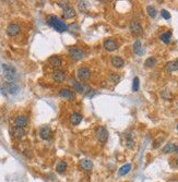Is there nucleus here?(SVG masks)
<instances>
[{"label": "nucleus", "mask_w": 178, "mask_h": 182, "mask_svg": "<svg viewBox=\"0 0 178 182\" xmlns=\"http://www.w3.org/2000/svg\"><path fill=\"white\" fill-rule=\"evenodd\" d=\"M103 47L104 49L107 50L108 53H113V51L118 49V44L114 38H107V40H104Z\"/></svg>", "instance_id": "nucleus-6"}, {"label": "nucleus", "mask_w": 178, "mask_h": 182, "mask_svg": "<svg viewBox=\"0 0 178 182\" xmlns=\"http://www.w3.org/2000/svg\"><path fill=\"white\" fill-rule=\"evenodd\" d=\"M6 32L9 36L11 37H14L21 32V26L18 24V23H14V22H11L10 24H8L7 29H6Z\"/></svg>", "instance_id": "nucleus-4"}, {"label": "nucleus", "mask_w": 178, "mask_h": 182, "mask_svg": "<svg viewBox=\"0 0 178 182\" xmlns=\"http://www.w3.org/2000/svg\"><path fill=\"white\" fill-rule=\"evenodd\" d=\"M146 11H148V14H149L152 19H154L155 17H156V14H157L156 9H155L153 6H148V8H146Z\"/></svg>", "instance_id": "nucleus-29"}, {"label": "nucleus", "mask_w": 178, "mask_h": 182, "mask_svg": "<svg viewBox=\"0 0 178 182\" xmlns=\"http://www.w3.org/2000/svg\"><path fill=\"white\" fill-rule=\"evenodd\" d=\"M130 170H131V164H126V165H124L122 167L119 168L118 175L119 176H125V175H127Z\"/></svg>", "instance_id": "nucleus-23"}, {"label": "nucleus", "mask_w": 178, "mask_h": 182, "mask_svg": "<svg viewBox=\"0 0 178 182\" xmlns=\"http://www.w3.org/2000/svg\"><path fill=\"white\" fill-rule=\"evenodd\" d=\"M176 62H177V63H178V58H177V60H176Z\"/></svg>", "instance_id": "nucleus-36"}, {"label": "nucleus", "mask_w": 178, "mask_h": 182, "mask_svg": "<svg viewBox=\"0 0 178 182\" xmlns=\"http://www.w3.org/2000/svg\"><path fill=\"white\" fill-rule=\"evenodd\" d=\"M82 119H83V117H82L81 114H79V112H72L70 114V117H69V121H70V123L72 125H79L81 123Z\"/></svg>", "instance_id": "nucleus-17"}, {"label": "nucleus", "mask_w": 178, "mask_h": 182, "mask_svg": "<svg viewBox=\"0 0 178 182\" xmlns=\"http://www.w3.org/2000/svg\"><path fill=\"white\" fill-rule=\"evenodd\" d=\"M126 145H127V147H128V148H133V146H135V142H133V140L130 137V135L127 137V141H126Z\"/></svg>", "instance_id": "nucleus-32"}, {"label": "nucleus", "mask_w": 178, "mask_h": 182, "mask_svg": "<svg viewBox=\"0 0 178 182\" xmlns=\"http://www.w3.org/2000/svg\"><path fill=\"white\" fill-rule=\"evenodd\" d=\"M47 23L49 24V26H51L54 29H56L57 32H64L67 31L68 26L61 19H59L57 15H48L47 18Z\"/></svg>", "instance_id": "nucleus-1"}, {"label": "nucleus", "mask_w": 178, "mask_h": 182, "mask_svg": "<svg viewBox=\"0 0 178 182\" xmlns=\"http://www.w3.org/2000/svg\"><path fill=\"white\" fill-rule=\"evenodd\" d=\"M175 153L178 154V145H176V148H175Z\"/></svg>", "instance_id": "nucleus-34"}, {"label": "nucleus", "mask_w": 178, "mask_h": 182, "mask_svg": "<svg viewBox=\"0 0 178 182\" xmlns=\"http://www.w3.org/2000/svg\"><path fill=\"white\" fill-rule=\"evenodd\" d=\"M171 32H165V33H163L162 35H161V40L163 42V43H165V44H168L169 43V40H171Z\"/></svg>", "instance_id": "nucleus-26"}, {"label": "nucleus", "mask_w": 178, "mask_h": 182, "mask_svg": "<svg viewBox=\"0 0 178 182\" xmlns=\"http://www.w3.org/2000/svg\"><path fill=\"white\" fill-rule=\"evenodd\" d=\"M79 167L83 171L90 172L93 170V163L89 159H81L79 163Z\"/></svg>", "instance_id": "nucleus-13"}, {"label": "nucleus", "mask_w": 178, "mask_h": 182, "mask_svg": "<svg viewBox=\"0 0 178 182\" xmlns=\"http://www.w3.org/2000/svg\"><path fill=\"white\" fill-rule=\"evenodd\" d=\"M77 75L81 81H88L91 78V70L86 67H80L77 71Z\"/></svg>", "instance_id": "nucleus-7"}, {"label": "nucleus", "mask_w": 178, "mask_h": 182, "mask_svg": "<svg viewBox=\"0 0 178 182\" xmlns=\"http://www.w3.org/2000/svg\"><path fill=\"white\" fill-rule=\"evenodd\" d=\"M4 87L10 94H17L19 92V86L17 83L13 82H6L4 83Z\"/></svg>", "instance_id": "nucleus-18"}, {"label": "nucleus", "mask_w": 178, "mask_h": 182, "mask_svg": "<svg viewBox=\"0 0 178 182\" xmlns=\"http://www.w3.org/2000/svg\"><path fill=\"white\" fill-rule=\"evenodd\" d=\"M48 63H49L53 68L58 69L62 65V60H61V58L59 57V56H51V57L48 58Z\"/></svg>", "instance_id": "nucleus-16"}, {"label": "nucleus", "mask_w": 178, "mask_h": 182, "mask_svg": "<svg viewBox=\"0 0 178 182\" xmlns=\"http://www.w3.org/2000/svg\"><path fill=\"white\" fill-rule=\"evenodd\" d=\"M77 14V12L71 6H66V7L62 9V17H64L66 20H70V19H73Z\"/></svg>", "instance_id": "nucleus-12"}, {"label": "nucleus", "mask_w": 178, "mask_h": 182, "mask_svg": "<svg viewBox=\"0 0 178 182\" xmlns=\"http://www.w3.org/2000/svg\"><path fill=\"white\" fill-rule=\"evenodd\" d=\"M178 70V63L176 61H171L166 64V71L168 72H175Z\"/></svg>", "instance_id": "nucleus-24"}, {"label": "nucleus", "mask_w": 178, "mask_h": 182, "mask_svg": "<svg viewBox=\"0 0 178 182\" xmlns=\"http://www.w3.org/2000/svg\"><path fill=\"white\" fill-rule=\"evenodd\" d=\"M68 54H69L70 58H71L73 61H80V60H82V59L85 58L84 51H83L82 49H80V48H78V47H75V46L70 47L69 50H68Z\"/></svg>", "instance_id": "nucleus-3"}, {"label": "nucleus", "mask_w": 178, "mask_h": 182, "mask_svg": "<svg viewBox=\"0 0 178 182\" xmlns=\"http://www.w3.org/2000/svg\"><path fill=\"white\" fill-rule=\"evenodd\" d=\"M175 148H176V145L173 144V143H168L165 145V147L163 148V153L167 154V153H173L175 152Z\"/></svg>", "instance_id": "nucleus-27"}, {"label": "nucleus", "mask_w": 178, "mask_h": 182, "mask_svg": "<svg viewBox=\"0 0 178 182\" xmlns=\"http://www.w3.org/2000/svg\"><path fill=\"white\" fill-rule=\"evenodd\" d=\"M67 167H68L67 163L64 160H61V161H59L57 164V166H56V170H57L59 173H62V172H64L67 170Z\"/></svg>", "instance_id": "nucleus-25"}, {"label": "nucleus", "mask_w": 178, "mask_h": 182, "mask_svg": "<svg viewBox=\"0 0 178 182\" xmlns=\"http://www.w3.org/2000/svg\"><path fill=\"white\" fill-rule=\"evenodd\" d=\"M161 14H162V17H163L165 20H169V19H171V14H169V12H168L167 10H162L161 11Z\"/></svg>", "instance_id": "nucleus-33"}, {"label": "nucleus", "mask_w": 178, "mask_h": 182, "mask_svg": "<svg viewBox=\"0 0 178 182\" xmlns=\"http://www.w3.org/2000/svg\"><path fill=\"white\" fill-rule=\"evenodd\" d=\"M107 81H108V83H111V84L116 85L120 81V75L117 74V73H111L107 78Z\"/></svg>", "instance_id": "nucleus-22"}, {"label": "nucleus", "mask_w": 178, "mask_h": 182, "mask_svg": "<svg viewBox=\"0 0 178 182\" xmlns=\"http://www.w3.org/2000/svg\"><path fill=\"white\" fill-rule=\"evenodd\" d=\"M25 134V129L24 128H19V127H15L13 125L12 129H11V135L12 137L15 140H21Z\"/></svg>", "instance_id": "nucleus-11"}, {"label": "nucleus", "mask_w": 178, "mask_h": 182, "mask_svg": "<svg viewBox=\"0 0 178 182\" xmlns=\"http://www.w3.org/2000/svg\"><path fill=\"white\" fill-rule=\"evenodd\" d=\"M155 64H156V59L154 57L148 58L145 60V62H144V65H145L146 68H153Z\"/></svg>", "instance_id": "nucleus-28"}, {"label": "nucleus", "mask_w": 178, "mask_h": 182, "mask_svg": "<svg viewBox=\"0 0 178 182\" xmlns=\"http://www.w3.org/2000/svg\"><path fill=\"white\" fill-rule=\"evenodd\" d=\"M86 6H88V4H86L85 1H79L78 2V8L81 12H85Z\"/></svg>", "instance_id": "nucleus-31"}, {"label": "nucleus", "mask_w": 178, "mask_h": 182, "mask_svg": "<svg viewBox=\"0 0 178 182\" xmlns=\"http://www.w3.org/2000/svg\"><path fill=\"white\" fill-rule=\"evenodd\" d=\"M176 165H177V167H178V158L176 159Z\"/></svg>", "instance_id": "nucleus-35"}, {"label": "nucleus", "mask_w": 178, "mask_h": 182, "mask_svg": "<svg viewBox=\"0 0 178 182\" xmlns=\"http://www.w3.org/2000/svg\"><path fill=\"white\" fill-rule=\"evenodd\" d=\"M59 96L66 100H69V101L75 100V93L70 88H61L59 91Z\"/></svg>", "instance_id": "nucleus-10"}, {"label": "nucleus", "mask_w": 178, "mask_h": 182, "mask_svg": "<svg viewBox=\"0 0 178 182\" xmlns=\"http://www.w3.org/2000/svg\"><path fill=\"white\" fill-rule=\"evenodd\" d=\"M71 84H72V86H73V88H75V91L77 92V93H80V94L84 93L85 87H84V85H83L81 82H79V81H77V80H72Z\"/></svg>", "instance_id": "nucleus-20"}, {"label": "nucleus", "mask_w": 178, "mask_h": 182, "mask_svg": "<svg viewBox=\"0 0 178 182\" xmlns=\"http://www.w3.org/2000/svg\"><path fill=\"white\" fill-rule=\"evenodd\" d=\"M129 29H130V32H131L132 35H135V36L141 35L143 32V29H142V26H141V24H140V22L137 21V20L131 21V23L129 25Z\"/></svg>", "instance_id": "nucleus-5"}, {"label": "nucleus", "mask_w": 178, "mask_h": 182, "mask_svg": "<svg viewBox=\"0 0 178 182\" xmlns=\"http://www.w3.org/2000/svg\"><path fill=\"white\" fill-rule=\"evenodd\" d=\"M124 64H125V61L124 59L120 57H113L111 58V65L116 69H120L124 67Z\"/></svg>", "instance_id": "nucleus-19"}, {"label": "nucleus", "mask_w": 178, "mask_h": 182, "mask_svg": "<svg viewBox=\"0 0 178 182\" xmlns=\"http://www.w3.org/2000/svg\"><path fill=\"white\" fill-rule=\"evenodd\" d=\"M39 136L42 140H49L51 136V129L48 125H43L42 128L39 129Z\"/></svg>", "instance_id": "nucleus-14"}, {"label": "nucleus", "mask_w": 178, "mask_h": 182, "mask_svg": "<svg viewBox=\"0 0 178 182\" xmlns=\"http://www.w3.org/2000/svg\"><path fill=\"white\" fill-rule=\"evenodd\" d=\"M177 130H178V124H177Z\"/></svg>", "instance_id": "nucleus-37"}, {"label": "nucleus", "mask_w": 178, "mask_h": 182, "mask_svg": "<svg viewBox=\"0 0 178 182\" xmlns=\"http://www.w3.org/2000/svg\"><path fill=\"white\" fill-rule=\"evenodd\" d=\"M96 139L98 140V142L105 143L108 140V131L106 128L104 127H100L96 130Z\"/></svg>", "instance_id": "nucleus-9"}, {"label": "nucleus", "mask_w": 178, "mask_h": 182, "mask_svg": "<svg viewBox=\"0 0 178 182\" xmlns=\"http://www.w3.org/2000/svg\"><path fill=\"white\" fill-rule=\"evenodd\" d=\"M139 85H140L139 78L135 76V79H133V82H132V91H133V92H138V91H139Z\"/></svg>", "instance_id": "nucleus-30"}, {"label": "nucleus", "mask_w": 178, "mask_h": 182, "mask_svg": "<svg viewBox=\"0 0 178 182\" xmlns=\"http://www.w3.org/2000/svg\"><path fill=\"white\" fill-rule=\"evenodd\" d=\"M51 78L55 82L57 83H62L64 82V80H66V73H64L62 70H59V69H55L51 73Z\"/></svg>", "instance_id": "nucleus-8"}, {"label": "nucleus", "mask_w": 178, "mask_h": 182, "mask_svg": "<svg viewBox=\"0 0 178 182\" xmlns=\"http://www.w3.org/2000/svg\"><path fill=\"white\" fill-rule=\"evenodd\" d=\"M2 72H4V76L6 82H13L17 83L18 81V73L14 67H12L11 64L4 63L2 64Z\"/></svg>", "instance_id": "nucleus-2"}, {"label": "nucleus", "mask_w": 178, "mask_h": 182, "mask_svg": "<svg viewBox=\"0 0 178 182\" xmlns=\"http://www.w3.org/2000/svg\"><path fill=\"white\" fill-rule=\"evenodd\" d=\"M133 51H135V54H137L138 56H142V55L144 54L142 44H141V42H140L139 40H135V43H133Z\"/></svg>", "instance_id": "nucleus-21"}, {"label": "nucleus", "mask_w": 178, "mask_h": 182, "mask_svg": "<svg viewBox=\"0 0 178 182\" xmlns=\"http://www.w3.org/2000/svg\"><path fill=\"white\" fill-rule=\"evenodd\" d=\"M29 123V119L27 117H25L23 114H20L18 117H15L14 119V125L19 127V128H25Z\"/></svg>", "instance_id": "nucleus-15"}]
</instances>
